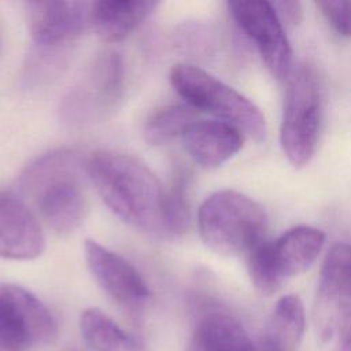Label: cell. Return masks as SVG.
I'll return each mask as SVG.
<instances>
[{
    "mask_svg": "<svg viewBox=\"0 0 351 351\" xmlns=\"http://www.w3.org/2000/svg\"><path fill=\"white\" fill-rule=\"evenodd\" d=\"M84 167L114 215L133 228L166 236V189L143 160L125 152L96 151Z\"/></svg>",
    "mask_w": 351,
    "mask_h": 351,
    "instance_id": "obj_1",
    "label": "cell"
},
{
    "mask_svg": "<svg viewBox=\"0 0 351 351\" xmlns=\"http://www.w3.org/2000/svg\"><path fill=\"white\" fill-rule=\"evenodd\" d=\"M81 169L77 152L58 149L37 158L19 177L22 193L33 200L44 222L59 234L75 230L85 217Z\"/></svg>",
    "mask_w": 351,
    "mask_h": 351,
    "instance_id": "obj_2",
    "label": "cell"
},
{
    "mask_svg": "<svg viewBox=\"0 0 351 351\" xmlns=\"http://www.w3.org/2000/svg\"><path fill=\"white\" fill-rule=\"evenodd\" d=\"M202 240L223 256L247 254L261 243L266 229V213L251 197L232 189L208 196L197 213Z\"/></svg>",
    "mask_w": 351,
    "mask_h": 351,
    "instance_id": "obj_3",
    "label": "cell"
},
{
    "mask_svg": "<svg viewBox=\"0 0 351 351\" xmlns=\"http://www.w3.org/2000/svg\"><path fill=\"white\" fill-rule=\"evenodd\" d=\"M170 82L192 108L223 119L255 141L265 140L267 128L261 110L206 70L188 63L176 64L170 71Z\"/></svg>",
    "mask_w": 351,
    "mask_h": 351,
    "instance_id": "obj_4",
    "label": "cell"
},
{
    "mask_svg": "<svg viewBox=\"0 0 351 351\" xmlns=\"http://www.w3.org/2000/svg\"><path fill=\"white\" fill-rule=\"evenodd\" d=\"M318 341L326 351L351 348V245L335 244L326 254L313 310Z\"/></svg>",
    "mask_w": 351,
    "mask_h": 351,
    "instance_id": "obj_5",
    "label": "cell"
},
{
    "mask_svg": "<svg viewBox=\"0 0 351 351\" xmlns=\"http://www.w3.org/2000/svg\"><path fill=\"white\" fill-rule=\"evenodd\" d=\"M125 66L115 51L99 53L63 96L59 118L70 128H86L107 118L123 93Z\"/></svg>",
    "mask_w": 351,
    "mask_h": 351,
    "instance_id": "obj_6",
    "label": "cell"
},
{
    "mask_svg": "<svg viewBox=\"0 0 351 351\" xmlns=\"http://www.w3.org/2000/svg\"><path fill=\"white\" fill-rule=\"evenodd\" d=\"M321 123V92L314 71L306 64L292 69L288 77L280 141L287 159L295 166L307 165L315 151Z\"/></svg>",
    "mask_w": 351,
    "mask_h": 351,
    "instance_id": "obj_7",
    "label": "cell"
},
{
    "mask_svg": "<svg viewBox=\"0 0 351 351\" xmlns=\"http://www.w3.org/2000/svg\"><path fill=\"white\" fill-rule=\"evenodd\" d=\"M58 324L27 289L0 284V351H32L55 340Z\"/></svg>",
    "mask_w": 351,
    "mask_h": 351,
    "instance_id": "obj_8",
    "label": "cell"
},
{
    "mask_svg": "<svg viewBox=\"0 0 351 351\" xmlns=\"http://www.w3.org/2000/svg\"><path fill=\"white\" fill-rule=\"evenodd\" d=\"M229 12L236 25L250 37L271 75L288 80L292 71V49L271 1H230Z\"/></svg>",
    "mask_w": 351,
    "mask_h": 351,
    "instance_id": "obj_9",
    "label": "cell"
},
{
    "mask_svg": "<svg viewBox=\"0 0 351 351\" xmlns=\"http://www.w3.org/2000/svg\"><path fill=\"white\" fill-rule=\"evenodd\" d=\"M84 258L96 282L112 300L129 308H137L147 302L149 288L145 280L123 256L96 240L86 239Z\"/></svg>",
    "mask_w": 351,
    "mask_h": 351,
    "instance_id": "obj_10",
    "label": "cell"
},
{
    "mask_svg": "<svg viewBox=\"0 0 351 351\" xmlns=\"http://www.w3.org/2000/svg\"><path fill=\"white\" fill-rule=\"evenodd\" d=\"M90 5L84 1H34L27 4L33 41L56 48L75 40L90 25Z\"/></svg>",
    "mask_w": 351,
    "mask_h": 351,
    "instance_id": "obj_11",
    "label": "cell"
},
{
    "mask_svg": "<svg viewBox=\"0 0 351 351\" xmlns=\"http://www.w3.org/2000/svg\"><path fill=\"white\" fill-rule=\"evenodd\" d=\"M45 250V237L37 217L26 203L0 192V258L32 261Z\"/></svg>",
    "mask_w": 351,
    "mask_h": 351,
    "instance_id": "obj_12",
    "label": "cell"
},
{
    "mask_svg": "<svg viewBox=\"0 0 351 351\" xmlns=\"http://www.w3.org/2000/svg\"><path fill=\"white\" fill-rule=\"evenodd\" d=\"M186 152L200 166L214 169L223 165L243 147L240 130L223 121H197L191 122L182 133Z\"/></svg>",
    "mask_w": 351,
    "mask_h": 351,
    "instance_id": "obj_13",
    "label": "cell"
},
{
    "mask_svg": "<svg viewBox=\"0 0 351 351\" xmlns=\"http://www.w3.org/2000/svg\"><path fill=\"white\" fill-rule=\"evenodd\" d=\"M188 351H265L245 328L221 310L206 311L196 322Z\"/></svg>",
    "mask_w": 351,
    "mask_h": 351,
    "instance_id": "obj_14",
    "label": "cell"
},
{
    "mask_svg": "<svg viewBox=\"0 0 351 351\" xmlns=\"http://www.w3.org/2000/svg\"><path fill=\"white\" fill-rule=\"evenodd\" d=\"M159 5L151 0H108L90 5V26L106 43H119L132 34Z\"/></svg>",
    "mask_w": 351,
    "mask_h": 351,
    "instance_id": "obj_15",
    "label": "cell"
},
{
    "mask_svg": "<svg viewBox=\"0 0 351 351\" xmlns=\"http://www.w3.org/2000/svg\"><path fill=\"white\" fill-rule=\"evenodd\" d=\"M324 243L325 234L306 225L295 226L270 241L271 256L282 280L306 271L318 258Z\"/></svg>",
    "mask_w": 351,
    "mask_h": 351,
    "instance_id": "obj_16",
    "label": "cell"
},
{
    "mask_svg": "<svg viewBox=\"0 0 351 351\" xmlns=\"http://www.w3.org/2000/svg\"><path fill=\"white\" fill-rule=\"evenodd\" d=\"M306 329L304 307L299 296L285 295L273 307L263 329L265 351H295Z\"/></svg>",
    "mask_w": 351,
    "mask_h": 351,
    "instance_id": "obj_17",
    "label": "cell"
},
{
    "mask_svg": "<svg viewBox=\"0 0 351 351\" xmlns=\"http://www.w3.org/2000/svg\"><path fill=\"white\" fill-rule=\"evenodd\" d=\"M84 341L95 351H143V343L123 330L99 308H86L80 317Z\"/></svg>",
    "mask_w": 351,
    "mask_h": 351,
    "instance_id": "obj_18",
    "label": "cell"
},
{
    "mask_svg": "<svg viewBox=\"0 0 351 351\" xmlns=\"http://www.w3.org/2000/svg\"><path fill=\"white\" fill-rule=\"evenodd\" d=\"M195 108L188 104H171L156 110L143 128L144 140L151 145H163L181 137L186 126L195 121Z\"/></svg>",
    "mask_w": 351,
    "mask_h": 351,
    "instance_id": "obj_19",
    "label": "cell"
},
{
    "mask_svg": "<svg viewBox=\"0 0 351 351\" xmlns=\"http://www.w3.org/2000/svg\"><path fill=\"white\" fill-rule=\"evenodd\" d=\"M245 255L248 271L255 288L262 295L269 296L276 293L282 287L284 280L274 265L270 241L262 240L261 243L254 245Z\"/></svg>",
    "mask_w": 351,
    "mask_h": 351,
    "instance_id": "obj_20",
    "label": "cell"
},
{
    "mask_svg": "<svg viewBox=\"0 0 351 351\" xmlns=\"http://www.w3.org/2000/svg\"><path fill=\"white\" fill-rule=\"evenodd\" d=\"M186 185H188L186 174L181 170L176 174L171 186L166 189V197H165L166 236L181 234L189 226Z\"/></svg>",
    "mask_w": 351,
    "mask_h": 351,
    "instance_id": "obj_21",
    "label": "cell"
},
{
    "mask_svg": "<svg viewBox=\"0 0 351 351\" xmlns=\"http://www.w3.org/2000/svg\"><path fill=\"white\" fill-rule=\"evenodd\" d=\"M315 5L337 34L351 37V1L326 0L315 1Z\"/></svg>",
    "mask_w": 351,
    "mask_h": 351,
    "instance_id": "obj_22",
    "label": "cell"
},
{
    "mask_svg": "<svg viewBox=\"0 0 351 351\" xmlns=\"http://www.w3.org/2000/svg\"><path fill=\"white\" fill-rule=\"evenodd\" d=\"M280 21L287 26L295 27L303 19V8L299 1L291 0H281V1H271Z\"/></svg>",
    "mask_w": 351,
    "mask_h": 351,
    "instance_id": "obj_23",
    "label": "cell"
},
{
    "mask_svg": "<svg viewBox=\"0 0 351 351\" xmlns=\"http://www.w3.org/2000/svg\"><path fill=\"white\" fill-rule=\"evenodd\" d=\"M347 351H351V348H348V350H347Z\"/></svg>",
    "mask_w": 351,
    "mask_h": 351,
    "instance_id": "obj_24",
    "label": "cell"
}]
</instances>
